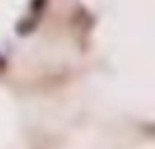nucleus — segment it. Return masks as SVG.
Returning <instances> with one entry per match:
<instances>
[{
  "label": "nucleus",
  "mask_w": 155,
  "mask_h": 149,
  "mask_svg": "<svg viewBox=\"0 0 155 149\" xmlns=\"http://www.w3.org/2000/svg\"><path fill=\"white\" fill-rule=\"evenodd\" d=\"M37 27V20L35 18H26V20H20L17 24V35L18 36H26L29 33H33Z\"/></svg>",
  "instance_id": "1"
},
{
  "label": "nucleus",
  "mask_w": 155,
  "mask_h": 149,
  "mask_svg": "<svg viewBox=\"0 0 155 149\" xmlns=\"http://www.w3.org/2000/svg\"><path fill=\"white\" fill-rule=\"evenodd\" d=\"M46 4H48V0H31L29 8H31L33 13H40V11L46 8Z\"/></svg>",
  "instance_id": "2"
}]
</instances>
